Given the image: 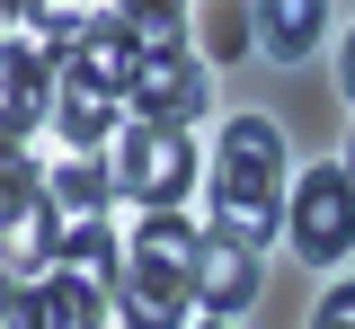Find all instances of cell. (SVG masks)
<instances>
[{
	"mask_svg": "<svg viewBox=\"0 0 355 329\" xmlns=\"http://www.w3.org/2000/svg\"><path fill=\"white\" fill-rule=\"evenodd\" d=\"M284 134L266 125V116H231L214 142V240H240V249H258V240L284 232Z\"/></svg>",
	"mask_w": 355,
	"mask_h": 329,
	"instance_id": "1",
	"label": "cell"
},
{
	"mask_svg": "<svg viewBox=\"0 0 355 329\" xmlns=\"http://www.w3.org/2000/svg\"><path fill=\"white\" fill-rule=\"evenodd\" d=\"M107 160H116V187H125L142 214H178L187 187H196V169H205L196 142L178 134V125H125Z\"/></svg>",
	"mask_w": 355,
	"mask_h": 329,
	"instance_id": "2",
	"label": "cell"
},
{
	"mask_svg": "<svg viewBox=\"0 0 355 329\" xmlns=\"http://www.w3.org/2000/svg\"><path fill=\"white\" fill-rule=\"evenodd\" d=\"M284 240L302 249L311 267H329V258L355 249V178H347V160L293 178V196H284Z\"/></svg>",
	"mask_w": 355,
	"mask_h": 329,
	"instance_id": "3",
	"label": "cell"
},
{
	"mask_svg": "<svg viewBox=\"0 0 355 329\" xmlns=\"http://www.w3.org/2000/svg\"><path fill=\"white\" fill-rule=\"evenodd\" d=\"M125 107H133V125H178V134H187V125L214 107V71H205L196 53H142Z\"/></svg>",
	"mask_w": 355,
	"mask_h": 329,
	"instance_id": "4",
	"label": "cell"
},
{
	"mask_svg": "<svg viewBox=\"0 0 355 329\" xmlns=\"http://www.w3.org/2000/svg\"><path fill=\"white\" fill-rule=\"evenodd\" d=\"M62 107V71H53V53H36L27 36H9V53H0V125H9V142H27Z\"/></svg>",
	"mask_w": 355,
	"mask_h": 329,
	"instance_id": "5",
	"label": "cell"
},
{
	"mask_svg": "<svg viewBox=\"0 0 355 329\" xmlns=\"http://www.w3.org/2000/svg\"><path fill=\"white\" fill-rule=\"evenodd\" d=\"M249 303H258V249L205 232V258H196V312L231 321V312H249Z\"/></svg>",
	"mask_w": 355,
	"mask_h": 329,
	"instance_id": "6",
	"label": "cell"
},
{
	"mask_svg": "<svg viewBox=\"0 0 355 329\" xmlns=\"http://www.w3.org/2000/svg\"><path fill=\"white\" fill-rule=\"evenodd\" d=\"M178 303H196L187 276L151 267V258H125V276H116V312H125V329H178V321H187Z\"/></svg>",
	"mask_w": 355,
	"mask_h": 329,
	"instance_id": "7",
	"label": "cell"
},
{
	"mask_svg": "<svg viewBox=\"0 0 355 329\" xmlns=\"http://www.w3.org/2000/svg\"><path fill=\"white\" fill-rule=\"evenodd\" d=\"M62 71L98 81L107 98H125V90H133V71H142V45H133V27H125V18L107 9V18H89V27H80V53H71Z\"/></svg>",
	"mask_w": 355,
	"mask_h": 329,
	"instance_id": "8",
	"label": "cell"
},
{
	"mask_svg": "<svg viewBox=\"0 0 355 329\" xmlns=\"http://www.w3.org/2000/svg\"><path fill=\"white\" fill-rule=\"evenodd\" d=\"M53 134L71 142V151H116V134H125V125H116V98L98 90V81H80V71H62V107H53Z\"/></svg>",
	"mask_w": 355,
	"mask_h": 329,
	"instance_id": "9",
	"label": "cell"
},
{
	"mask_svg": "<svg viewBox=\"0 0 355 329\" xmlns=\"http://www.w3.org/2000/svg\"><path fill=\"white\" fill-rule=\"evenodd\" d=\"M249 27H258V45L275 53V62H311V53H320V27H329V9H320V0H258Z\"/></svg>",
	"mask_w": 355,
	"mask_h": 329,
	"instance_id": "10",
	"label": "cell"
},
{
	"mask_svg": "<svg viewBox=\"0 0 355 329\" xmlns=\"http://www.w3.org/2000/svg\"><path fill=\"white\" fill-rule=\"evenodd\" d=\"M107 294H116V285L80 276V267H53V276L36 285V303H44V329H107Z\"/></svg>",
	"mask_w": 355,
	"mask_h": 329,
	"instance_id": "11",
	"label": "cell"
},
{
	"mask_svg": "<svg viewBox=\"0 0 355 329\" xmlns=\"http://www.w3.org/2000/svg\"><path fill=\"white\" fill-rule=\"evenodd\" d=\"M133 258H151V267H169V276H187V285H196L205 232H196L187 214H142V232H133Z\"/></svg>",
	"mask_w": 355,
	"mask_h": 329,
	"instance_id": "12",
	"label": "cell"
},
{
	"mask_svg": "<svg viewBox=\"0 0 355 329\" xmlns=\"http://www.w3.org/2000/svg\"><path fill=\"white\" fill-rule=\"evenodd\" d=\"M44 205H53V187L36 178V151H27V142H9V151H0V223H9V240L27 232Z\"/></svg>",
	"mask_w": 355,
	"mask_h": 329,
	"instance_id": "13",
	"label": "cell"
},
{
	"mask_svg": "<svg viewBox=\"0 0 355 329\" xmlns=\"http://www.w3.org/2000/svg\"><path fill=\"white\" fill-rule=\"evenodd\" d=\"M125 258H133V240L107 232V214L62 232V267H80V276H98V285H116V276H125Z\"/></svg>",
	"mask_w": 355,
	"mask_h": 329,
	"instance_id": "14",
	"label": "cell"
},
{
	"mask_svg": "<svg viewBox=\"0 0 355 329\" xmlns=\"http://www.w3.org/2000/svg\"><path fill=\"white\" fill-rule=\"evenodd\" d=\"M53 196H62L80 223H98L125 187H116V160H98V151H89V160H71V169H53Z\"/></svg>",
	"mask_w": 355,
	"mask_h": 329,
	"instance_id": "15",
	"label": "cell"
},
{
	"mask_svg": "<svg viewBox=\"0 0 355 329\" xmlns=\"http://www.w3.org/2000/svg\"><path fill=\"white\" fill-rule=\"evenodd\" d=\"M116 18L133 27V45H142V53H187V18H178V9H160V0H142V9H116Z\"/></svg>",
	"mask_w": 355,
	"mask_h": 329,
	"instance_id": "16",
	"label": "cell"
},
{
	"mask_svg": "<svg viewBox=\"0 0 355 329\" xmlns=\"http://www.w3.org/2000/svg\"><path fill=\"white\" fill-rule=\"evenodd\" d=\"M0 329H44V303H36V285H9V303H0Z\"/></svg>",
	"mask_w": 355,
	"mask_h": 329,
	"instance_id": "17",
	"label": "cell"
},
{
	"mask_svg": "<svg viewBox=\"0 0 355 329\" xmlns=\"http://www.w3.org/2000/svg\"><path fill=\"white\" fill-rule=\"evenodd\" d=\"M311 329H355V285H338V294L320 303V321H311Z\"/></svg>",
	"mask_w": 355,
	"mask_h": 329,
	"instance_id": "18",
	"label": "cell"
},
{
	"mask_svg": "<svg viewBox=\"0 0 355 329\" xmlns=\"http://www.w3.org/2000/svg\"><path fill=\"white\" fill-rule=\"evenodd\" d=\"M347 98H355V36H347Z\"/></svg>",
	"mask_w": 355,
	"mask_h": 329,
	"instance_id": "19",
	"label": "cell"
},
{
	"mask_svg": "<svg viewBox=\"0 0 355 329\" xmlns=\"http://www.w3.org/2000/svg\"><path fill=\"white\" fill-rule=\"evenodd\" d=\"M347 178H355V134H347Z\"/></svg>",
	"mask_w": 355,
	"mask_h": 329,
	"instance_id": "20",
	"label": "cell"
},
{
	"mask_svg": "<svg viewBox=\"0 0 355 329\" xmlns=\"http://www.w3.org/2000/svg\"><path fill=\"white\" fill-rule=\"evenodd\" d=\"M205 329H231V321H205Z\"/></svg>",
	"mask_w": 355,
	"mask_h": 329,
	"instance_id": "21",
	"label": "cell"
}]
</instances>
